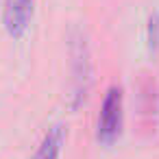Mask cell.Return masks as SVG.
Segmentation results:
<instances>
[{
  "label": "cell",
  "instance_id": "1",
  "mask_svg": "<svg viewBox=\"0 0 159 159\" xmlns=\"http://www.w3.org/2000/svg\"><path fill=\"white\" fill-rule=\"evenodd\" d=\"M70 63H72V109H79L92 85V57L87 39L81 31H74L70 37Z\"/></svg>",
  "mask_w": 159,
  "mask_h": 159
},
{
  "label": "cell",
  "instance_id": "2",
  "mask_svg": "<svg viewBox=\"0 0 159 159\" xmlns=\"http://www.w3.org/2000/svg\"><path fill=\"white\" fill-rule=\"evenodd\" d=\"M124 96L120 85H111L102 98L100 105V116H98V126H96V137L100 144L111 146L120 133H122V116H124Z\"/></svg>",
  "mask_w": 159,
  "mask_h": 159
},
{
  "label": "cell",
  "instance_id": "3",
  "mask_svg": "<svg viewBox=\"0 0 159 159\" xmlns=\"http://www.w3.org/2000/svg\"><path fill=\"white\" fill-rule=\"evenodd\" d=\"M33 5L35 0H5L2 24L13 39L24 37V33L29 31V24L33 20Z\"/></svg>",
  "mask_w": 159,
  "mask_h": 159
},
{
  "label": "cell",
  "instance_id": "4",
  "mask_svg": "<svg viewBox=\"0 0 159 159\" xmlns=\"http://www.w3.org/2000/svg\"><path fill=\"white\" fill-rule=\"evenodd\" d=\"M63 142H66V129L61 124H52L44 133V137H42V142H39V146H37V150L33 155V159H59Z\"/></svg>",
  "mask_w": 159,
  "mask_h": 159
},
{
  "label": "cell",
  "instance_id": "5",
  "mask_svg": "<svg viewBox=\"0 0 159 159\" xmlns=\"http://www.w3.org/2000/svg\"><path fill=\"white\" fill-rule=\"evenodd\" d=\"M146 39H148V50H150V52H157V50H159V13H152V16L148 18Z\"/></svg>",
  "mask_w": 159,
  "mask_h": 159
}]
</instances>
